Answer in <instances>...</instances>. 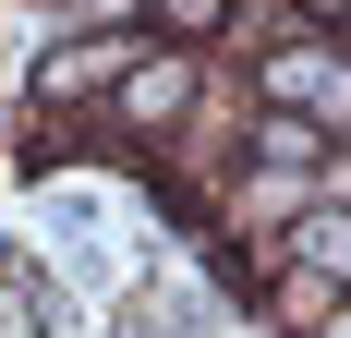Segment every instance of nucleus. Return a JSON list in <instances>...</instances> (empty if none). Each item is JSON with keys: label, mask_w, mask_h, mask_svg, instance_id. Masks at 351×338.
Returning a JSON list of instances; mask_svg holds the SVG:
<instances>
[{"label": "nucleus", "mask_w": 351, "mask_h": 338, "mask_svg": "<svg viewBox=\"0 0 351 338\" xmlns=\"http://www.w3.org/2000/svg\"><path fill=\"white\" fill-rule=\"evenodd\" d=\"M267 85L303 97L315 121H351V61H339V49H315V36H291V61H267Z\"/></svg>", "instance_id": "obj_1"}, {"label": "nucleus", "mask_w": 351, "mask_h": 338, "mask_svg": "<svg viewBox=\"0 0 351 338\" xmlns=\"http://www.w3.org/2000/svg\"><path fill=\"white\" fill-rule=\"evenodd\" d=\"M182 109H194V73L170 49H134L121 61V121H182Z\"/></svg>", "instance_id": "obj_2"}, {"label": "nucleus", "mask_w": 351, "mask_h": 338, "mask_svg": "<svg viewBox=\"0 0 351 338\" xmlns=\"http://www.w3.org/2000/svg\"><path fill=\"white\" fill-rule=\"evenodd\" d=\"M121 61H134V36H85V49H61V61H49V97H109V85H121Z\"/></svg>", "instance_id": "obj_3"}, {"label": "nucleus", "mask_w": 351, "mask_h": 338, "mask_svg": "<svg viewBox=\"0 0 351 338\" xmlns=\"http://www.w3.org/2000/svg\"><path fill=\"white\" fill-rule=\"evenodd\" d=\"M291 266H315L327 290H351V218H303V242H291Z\"/></svg>", "instance_id": "obj_4"}, {"label": "nucleus", "mask_w": 351, "mask_h": 338, "mask_svg": "<svg viewBox=\"0 0 351 338\" xmlns=\"http://www.w3.org/2000/svg\"><path fill=\"white\" fill-rule=\"evenodd\" d=\"M254 157L267 169H327V121H254Z\"/></svg>", "instance_id": "obj_5"}, {"label": "nucleus", "mask_w": 351, "mask_h": 338, "mask_svg": "<svg viewBox=\"0 0 351 338\" xmlns=\"http://www.w3.org/2000/svg\"><path fill=\"white\" fill-rule=\"evenodd\" d=\"M291 12H351V0H291Z\"/></svg>", "instance_id": "obj_6"}, {"label": "nucleus", "mask_w": 351, "mask_h": 338, "mask_svg": "<svg viewBox=\"0 0 351 338\" xmlns=\"http://www.w3.org/2000/svg\"><path fill=\"white\" fill-rule=\"evenodd\" d=\"M315 338H351V314H327V326H315Z\"/></svg>", "instance_id": "obj_7"}]
</instances>
